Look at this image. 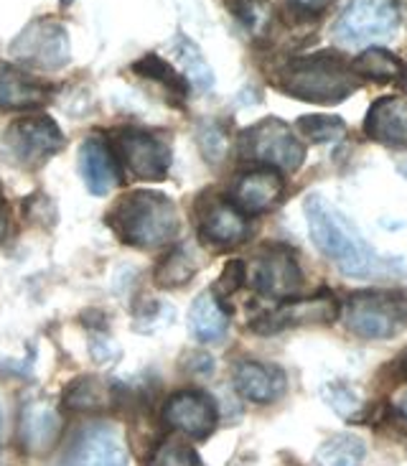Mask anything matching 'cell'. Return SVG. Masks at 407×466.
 <instances>
[{"mask_svg":"<svg viewBox=\"0 0 407 466\" xmlns=\"http://www.w3.org/2000/svg\"><path fill=\"white\" fill-rule=\"evenodd\" d=\"M66 466H127L123 433L113 423H89L69 446Z\"/></svg>","mask_w":407,"mask_h":466,"instance_id":"obj_11","label":"cell"},{"mask_svg":"<svg viewBox=\"0 0 407 466\" xmlns=\"http://www.w3.org/2000/svg\"><path fill=\"white\" fill-rule=\"evenodd\" d=\"M400 174L407 178V164H400Z\"/></svg>","mask_w":407,"mask_h":466,"instance_id":"obj_36","label":"cell"},{"mask_svg":"<svg viewBox=\"0 0 407 466\" xmlns=\"http://www.w3.org/2000/svg\"><path fill=\"white\" fill-rule=\"evenodd\" d=\"M288 3H291L295 11L311 13V15H316V13L326 11V8H329L333 0H288Z\"/></svg>","mask_w":407,"mask_h":466,"instance_id":"obj_33","label":"cell"},{"mask_svg":"<svg viewBox=\"0 0 407 466\" xmlns=\"http://www.w3.org/2000/svg\"><path fill=\"white\" fill-rule=\"evenodd\" d=\"M253 286L257 293L270 299H291L301 289V268L293 258L291 250L270 245L254 258L253 263Z\"/></svg>","mask_w":407,"mask_h":466,"instance_id":"obj_13","label":"cell"},{"mask_svg":"<svg viewBox=\"0 0 407 466\" xmlns=\"http://www.w3.org/2000/svg\"><path fill=\"white\" fill-rule=\"evenodd\" d=\"M326 395H329L326 400H329V403L333 405V408H336L342 416H354L356 410L362 408L359 398H354V395H352V390H349L346 385H331Z\"/></svg>","mask_w":407,"mask_h":466,"instance_id":"obj_31","label":"cell"},{"mask_svg":"<svg viewBox=\"0 0 407 466\" xmlns=\"http://www.w3.org/2000/svg\"><path fill=\"white\" fill-rule=\"evenodd\" d=\"M339 316V301L331 296V290H321L305 299H285L283 306L275 311L260 316L253 321V331L270 337L285 329L295 327H316V324H331Z\"/></svg>","mask_w":407,"mask_h":466,"instance_id":"obj_10","label":"cell"},{"mask_svg":"<svg viewBox=\"0 0 407 466\" xmlns=\"http://www.w3.org/2000/svg\"><path fill=\"white\" fill-rule=\"evenodd\" d=\"M349 66L359 79H372V82H394L397 76L405 72L402 62L394 56L392 51L380 49V46L362 51Z\"/></svg>","mask_w":407,"mask_h":466,"instance_id":"obj_24","label":"cell"},{"mask_svg":"<svg viewBox=\"0 0 407 466\" xmlns=\"http://www.w3.org/2000/svg\"><path fill=\"white\" fill-rule=\"evenodd\" d=\"M113 153L117 164L125 168L130 177L143 181H161L171 168V151L153 133L125 127L113 136Z\"/></svg>","mask_w":407,"mask_h":466,"instance_id":"obj_9","label":"cell"},{"mask_svg":"<svg viewBox=\"0 0 407 466\" xmlns=\"http://www.w3.org/2000/svg\"><path fill=\"white\" fill-rule=\"evenodd\" d=\"M402 375H405V378H407V354H405V357H402Z\"/></svg>","mask_w":407,"mask_h":466,"instance_id":"obj_35","label":"cell"},{"mask_svg":"<svg viewBox=\"0 0 407 466\" xmlns=\"http://www.w3.org/2000/svg\"><path fill=\"white\" fill-rule=\"evenodd\" d=\"M278 87L313 105H336L362 87V79L336 54H308L288 62L278 75Z\"/></svg>","mask_w":407,"mask_h":466,"instance_id":"obj_3","label":"cell"},{"mask_svg":"<svg viewBox=\"0 0 407 466\" xmlns=\"http://www.w3.org/2000/svg\"><path fill=\"white\" fill-rule=\"evenodd\" d=\"M402 413H405V418H407V395H405V400H402Z\"/></svg>","mask_w":407,"mask_h":466,"instance_id":"obj_37","label":"cell"},{"mask_svg":"<svg viewBox=\"0 0 407 466\" xmlns=\"http://www.w3.org/2000/svg\"><path fill=\"white\" fill-rule=\"evenodd\" d=\"M298 130L311 143H333L346 136V123L336 115H305L298 117Z\"/></svg>","mask_w":407,"mask_h":466,"instance_id":"obj_28","label":"cell"},{"mask_svg":"<svg viewBox=\"0 0 407 466\" xmlns=\"http://www.w3.org/2000/svg\"><path fill=\"white\" fill-rule=\"evenodd\" d=\"M242 156L253 158L257 164L267 166L273 171H295L303 164L305 148L278 117H265L242 136Z\"/></svg>","mask_w":407,"mask_h":466,"instance_id":"obj_6","label":"cell"},{"mask_svg":"<svg viewBox=\"0 0 407 466\" xmlns=\"http://www.w3.org/2000/svg\"><path fill=\"white\" fill-rule=\"evenodd\" d=\"M49 100V87L34 75L0 59V107L3 110H34Z\"/></svg>","mask_w":407,"mask_h":466,"instance_id":"obj_20","label":"cell"},{"mask_svg":"<svg viewBox=\"0 0 407 466\" xmlns=\"http://www.w3.org/2000/svg\"><path fill=\"white\" fill-rule=\"evenodd\" d=\"M405 89H407V76H405Z\"/></svg>","mask_w":407,"mask_h":466,"instance_id":"obj_38","label":"cell"},{"mask_svg":"<svg viewBox=\"0 0 407 466\" xmlns=\"http://www.w3.org/2000/svg\"><path fill=\"white\" fill-rule=\"evenodd\" d=\"M79 174L94 197H104L117 187V158L102 136H89L79 148Z\"/></svg>","mask_w":407,"mask_h":466,"instance_id":"obj_17","label":"cell"},{"mask_svg":"<svg viewBox=\"0 0 407 466\" xmlns=\"http://www.w3.org/2000/svg\"><path fill=\"white\" fill-rule=\"evenodd\" d=\"M64 148V136L49 115H25L13 120L0 138V158L15 168H38Z\"/></svg>","mask_w":407,"mask_h":466,"instance_id":"obj_5","label":"cell"},{"mask_svg":"<svg viewBox=\"0 0 407 466\" xmlns=\"http://www.w3.org/2000/svg\"><path fill=\"white\" fill-rule=\"evenodd\" d=\"M11 51L18 62L41 72L62 69L64 64H69L72 59L66 28L54 18H38L25 25L24 31L13 38Z\"/></svg>","mask_w":407,"mask_h":466,"instance_id":"obj_8","label":"cell"},{"mask_svg":"<svg viewBox=\"0 0 407 466\" xmlns=\"http://www.w3.org/2000/svg\"><path fill=\"white\" fill-rule=\"evenodd\" d=\"M364 459H367V446L352 433L331 436L316 451L318 466H362Z\"/></svg>","mask_w":407,"mask_h":466,"instance_id":"obj_25","label":"cell"},{"mask_svg":"<svg viewBox=\"0 0 407 466\" xmlns=\"http://www.w3.org/2000/svg\"><path fill=\"white\" fill-rule=\"evenodd\" d=\"M113 403V392L110 388L97 378H79L72 382L64 392V405L76 413H100L107 405Z\"/></svg>","mask_w":407,"mask_h":466,"instance_id":"obj_22","label":"cell"},{"mask_svg":"<svg viewBox=\"0 0 407 466\" xmlns=\"http://www.w3.org/2000/svg\"><path fill=\"white\" fill-rule=\"evenodd\" d=\"M133 72H138L140 76L161 85L174 97H186L189 95V82L184 79V75L176 72L168 62H164L161 56H155V54H145L140 62L133 64Z\"/></svg>","mask_w":407,"mask_h":466,"instance_id":"obj_26","label":"cell"},{"mask_svg":"<svg viewBox=\"0 0 407 466\" xmlns=\"http://www.w3.org/2000/svg\"><path fill=\"white\" fill-rule=\"evenodd\" d=\"M267 11H270V8H267V3H263V0H242L234 13H240L242 21L257 34V31L267 24V15H270Z\"/></svg>","mask_w":407,"mask_h":466,"instance_id":"obj_30","label":"cell"},{"mask_svg":"<svg viewBox=\"0 0 407 466\" xmlns=\"http://www.w3.org/2000/svg\"><path fill=\"white\" fill-rule=\"evenodd\" d=\"M242 283H244V263H240V260H232V263L224 265V270H222V278H219L216 289L222 290L224 296H229V293H234V290L240 289Z\"/></svg>","mask_w":407,"mask_h":466,"instance_id":"obj_32","label":"cell"},{"mask_svg":"<svg viewBox=\"0 0 407 466\" xmlns=\"http://www.w3.org/2000/svg\"><path fill=\"white\" fill-rule=\"evenodd\" d=\"M283 189H285V184H283L278 171H273V168L247 171L237 178L234 189H232V204L244 217L263 215L280 202Z\"/></svg>","mask_w":407,"mask_h":466,"instance_id":"obj_15","label":"cell"},{"mask_svg":"<svg viewBox=\"0 0 407 466\" xmlns=\"http://www.w3.org/2000/svg\"><path fill=\"white\" fill-rule=\"evenodd\" d=\"M196 228L204 242H209L212 248H234L247 239L250 225L247 217L227 199L219 197H204L196 204Z\"/></svg>","mask_w":407,"mask_h":466,"instance_id":"obj_12","label":"cell"},{"mask_svg":"<svg viewBox=\"0 0 407 466\" xmlns=\"http://www.w3.org/2000/svg\"><path fill=\"white\" fill-rule=\"evenodd\" d=\"M229 329V314L227 309L222 306V301L216 299L214 293H202L196 296V301L191 303L189 309V331L191 337L204 344L219 341Z\"/></svg>","mask_w":407,"mask_h":466,"instance_id":"obj_21","label":"cell"},{"mask_svg":"<svg viewBox=\"0 0 407 466\" xmlns=\"http://www.w3.org/2000/svg\"><path fill=\"white\" fill-rule=\"evenodd\" d=\"M153 466H204L196 451L184 441H164L155 454H153Z\"/></svg>","mask_w":407,"mask_h":466,"instance_id":"obj_29","label":"cell"},{"mask_svg":"<svg viewBox=\"0 0 407 466\" xmlns=\"http://www.w3.org/2000/svg\"><path fill=\"white\" fill-rule=\"evenodd\" d=\"M64 420L49 400H31L21 410L18 441L28 454H46L62 433Z\"/></svg>","mask_w":407,"mask_h":466,"instance_id":"obj_16","label":"cell"},{"mask_svg":"<svg viewBox=\"0 0 407 466\" xmlns=\"http://www.w3.org/2000/svg\"><path fill=\"white\" fill-rule=\"evenodd\" d=\"M174 49H176L181 75L189 82V87H196L199 92L212 89V85H214V75H212L209 62L204 59L202 49H199L191 38L184 36V34H178V36L174 38Z\"/></svg>","mask_w":407,"mask_h":466,"instance_id":"obj_23","label":"cell"},{"mask_svg":"<svg viewBox=\"0 0 407 466\" xmlns=\"http://www.w3.org/2000/svg\"><path fill=\"white\" fill-rule=\"evenodd\" d=\"M339 316L362 339H394L407 327V299L392 290H362L339 306Z\"/></svg>","mask_w":407,"mask_h":466,"instance_id":"obj_4","label":"cell"},{"mask_svg":"<svg viewBox=\"0 0 407 466\" xmlns=\"http://www.w3.org/2000/svg\"><path fill=\"white\" fill-rule=\"evenodd\" d=\"M196 273V263L191 260V255L186 248L168 252L164 260L155 268V286L158 289H181L191 280V276Z\"/></svg>","mask_w":407,"mask_h":466,"instance_id":"obj_27","label":"cell"},{"mask_svg":"<svg viewBox=\"0 0 407 466\" xmlns=\"http://www.w3.org/2000/svg\"><path fill=\"white\" fill-rule=\"evenodd\" d=\"M8 235V212H5V204L0 202V242Z\"/></svg>","mask_w":407,"mask_h":466,"instance_id":"obj_34","label":"cell"},{"mask_svg":"<svg viewBox=\"0 0 407 466\" xmlns=\"http://www.w3.org/2000/svg\"><path fill=\"white\" fill-rule=\"evenodd\" d=\"M400 25L394 0H349L333 24V36L343 46H364L390 38Z\"/></svg>","mask_w":407,"mask_h":466,"instance_id":"obj_7","label":"cell"},{"mask_svg":"<svg viewBox=\"0 0 407 466\" xmlns=\"http://www.w3.org/2000/svg\"><path fill=\"white\" fill-rule=\"evenodd\" d=\"M305 222L311 239L318 252L336 265L343 276L352 278H380L390 273V263L380 252L362 238V232L354 228V222L342 215L321 194H311L303 204Z\"/></svg>","mask_w":407,"mask_h":466,"instance_id":"obj_1","label":"cell"},{"mask_svg":"<svg viewBox=\"0 0 407 466\" xmlns=\"http://www.w3.org/2000/svg\"><path fill=\"white\" fill-rule=\"evenodd\" d=\"M288 388L285 372L275 365L242 360L234 367V390L250 403H275Z\"/></svg>","mask_w":407,"mask_h":466,"instance_id":"obj_18","label":"cell"},{"mask_svg":"<svg viewBox=\"0 0 407 466\" xmlns=\"http://www.w3.org/2000/svg\"><path fill=\"white\" fill-rule=\"evenodd\" d=\"M107 225L133 248H164L178 235L176 204L158 191H130L114 204Z\"/></svg>","mask_w":407,"mask_h":466,"instance_id":"obj_2","label":"cell"},{"mask_svg":"<svg viewBox=\"0 0 407 466\" xmlns=\"http://www.w3.org/2000/svg\"><path fill=\"white\" fill-rule=\"evenodd\" d=\"M164 420L189 439H206L216 429L219 413L206 392L184 390L165 400Z\"/></svg>","mask_w":407,"mask_h":466,"instance_id":"obj_14","label":"cell"},{"mask_svg":"<svg viewBox=\"0 0 407 466\" xmlns=\"http://www.w3.org/2000/svg\"><path fill=\"white\" fill-rule=\"evenodd\" d=\"M364 133L382 146H407L405 97H382L374 102L364 117Z\"/></svg>","mask_w":407,"mask_h":466,"instance_id":"obj_19","label":"cell"}]
</instances>
